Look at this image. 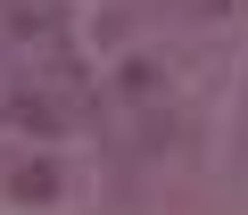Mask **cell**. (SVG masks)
I'll use <instances>...</instances> for the list:
<instances>
[{"label": "cell", "instance_id": "1", "mask_svg": "<svg viewBox=\"0 0 248 215\" xmlns=\"http://www.w3.org/2000/svg\"><path fill=\"white\" fill-rule=\"evenodd\" d=\"M0 33L17 50H66V0H0Z\"/></svg>", "mask_w": 248, "mask_h": 215}, {"label": "cell", "instance_id": "2", "mask_svg": "<svg viewBox=\"0 0 248 215\" xmlns=\"http://www.w3.org/2000/svg\"><path fill=\"white\" fill-rule=\"evenodd\" d=\"M0 190H9L17 207H50V199H58V166H50V157H17L9 174H0Z\"/></svg>", "mask_w": 248, "mask_h": 215}, {"label": "cell", "instance_id": "3", "mask_svg": "<svg viewBox=\"0 0 248 215\" xmlns=\"http://www.w3.org/2000/svg\"><path fill=\"white\" fill-rule=\"evenodd\" d=\"M232 0H182V17H223Z\"/></svg>", "mask_w": 248, "mask_h": 215}, {"label": "cell", "instance_id": "4", "mask_svg": "<svg viewBox=\"0 0 248 215\" xmlns=\"http://www.w3.org/2000/svg\"><path fill=\"white\" fill-rule=\"evenodd\" d=\"M0 42H9V33H0Z\"/></svg>", "mask_w": 248, "mask_h": 215}]
</instances>
